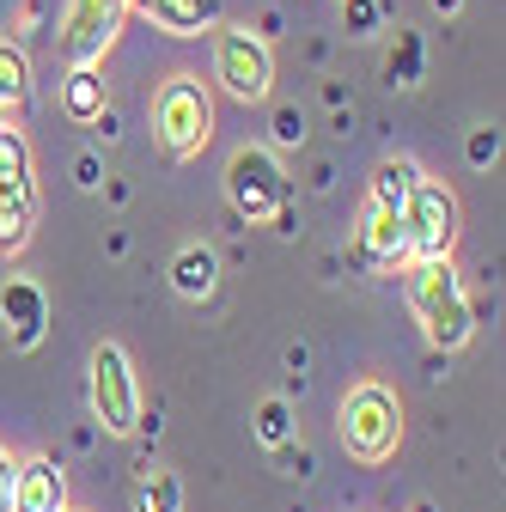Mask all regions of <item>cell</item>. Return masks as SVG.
I'll use <instances>...</instances> for the list:
<instances>
[{"instance_id": "6da1fadb", "label": "cell", "mask_w": 506, "mask_h": 512, "mask_svg": "<svg viewBox=\"0 0 506 512\" xmlns=\"http://www.w3.org/2000/svg\"><path fill=\"white\" fill-rule=\"evenodd\" d=\"M409 299H415V317L427 324V342L433 348H464L476 336V311L464 299V281L452 269V256H421L409 269Z\"/></svg>"}, {"instance_id": "7a4b0ae2", "label": "cell", "mask_w": 506, "mask_h": 512, "mask_svg": "<svg viewBox=\"0 0 506 512\" xmlns=\"http://www.w3.org/2000/svg\"><path fill=\"white\" fill-rule=\"evenodd\" d=\"M397 439H403L397 391H385V384H354L348 403H342V445H348V458L385 464V458H397Z\"/></svg>"}, {"instance_id": "3957f363", "label": "cell", "mask_w": 506, "mask_h": 512, "mask_svg": "<svg viewBox=\"0 0 506 512\" xmlns=\"http://www.w3.org/2000/svg\"><path fill=\"white\" fill-rule=\"evenodd\" d=\"M153 128H159V141L171 159H196L214 135V98L196 74H171L153 98Z\"/></svg>"}, {"instance_id": "277c9868", "label": "cell", "mask_w": 506, "mask_h": 512, "mask_svg": "<svg viewBox=\"0 0 506 512\" xmlns=\"http://www.w3.org/2000/svg\"><path fill=\"white\" fill-rule=\"evenodd\" d=\"M226 196H232V208H238L244 220H281V232H293V214H287L293 183H287V171L275 165V153L238 147L232 165H226Z\"/></svg>"}, {"instance_id": "5b68a950", "label": "cell", "mask_w": 506, "mask_h": 512, "mask_svg": "<svg viewBox=\"0 0 506 512\" xmlns=\"http://www.w3.org/2000/svg\"><path fill=\"white\" fill-rule=\"evenodd\" d=\"M214 74L232 98L257 104L269 98L275 86V55H269V37L250 31V25H214Z\"/></svg>"}, {"instance_id": "8992f818", "label": "cell", "mask_w": 506, "mask_h": 512, "mask_svg": "<svg viewBox=\"0 0 506 512\" xmlns=\"http://www.w3.org/2000/svg\"><path fill=\"white\" fill-rule=\"evenodd\" d=\"M452 238H458V196L439 183H415L409 202H403V250L409 263L421 256H452Z\"/></svg>"}, {"instance_id": "52a82bcc", "label": "cell", "mask_w": 506, "mask_h": 512, "mask_svg": "<svg viewBox=\"0 0 506 512\" xmlns=\"http://www.w3.org/2000/svg\"><path fill=\"white\" fill-rule=\"evenodd\" d=\"M92 415L104 433H135L141 427V391H135V366L116 342L92 348Z\"/></svg>"}, {"instance_id": "ba28073f", "label": "cell", "mask_w": 506, "mask_h": 512, "mask_svg": "<svg viewBox=\"0 0 506 512\" xmlns=\"http://www.w3.org/2000/svg\"><path fill=\"white\" fill-rule=\"evenodd\" d=\"M122 13H129V0H68V13H61V55L74 68H98L104 49L122 31Z\"/></svg>"}, {"instance_id": "9c48e42d", "label": "cell", "mask_w": 506, "mask_h": 512, "mask_svg": "<svg viewBox=\"0 0 506 512\" xmlns=\"http://www.w3.org/2000/svg\"><path fill=\"white\" fill-rule=\"evenodd\" d=\"M0 324H7L13 348H37L49 336V299H43V287L25 281V275H13L7 287H0Z\"/></svg>"}, {"instance_id": "30bf717a", "label": "cell", "mask_w": 506, "mask_h": 512, "mask_svg": "<svg viewBox=\"0 0 506 512\" xmlns=\"http://www.w3.org/2000/svg\"><path fill=\"white\" fill-rule=\"evenodd\" d=\"M13 512H68V476L55 458H25L13 476Z\"/></svg>"}, {"instance_id": "8fae6325", "label": "cell", "mask_w": 506, "mask_h": 512, "mask_svg": "<svg viewBox=\"0 0 506 512\" xmlns=\"http://www.w3.org/2000/svg\"><path fill=\"white\" fill-rule=\"evenodd\" d=\"M129 7L147 13L171 37H202V31L220 25V0H129Z\"/></svg>"}, {"instance_id": "7c38bea8", "label": "cell", "mask_w": 506, "mask_h": 512, "mask_svg": "<svg viewBox=\"0 0 506 512\" xmlns=\"http://www.w3.org/2000/svg\"><path fill=\"white\" fill-rule=\"evenodd\" d=\"M37 226V177H0V250H19Z\"/></svg>"}, {"instance_id": "4fadbf2b", "label": "cell", "mask_w": 506, "mask_h": 512, "mask_svg": "<svg viewBox=\"0 0 506 512\" xmlns=\"http://www.w3.org/2000/svg\"><path fill=\"white\" fill-rule=\"evenodd\" d=\"M171 287H177V299H208L220 287V256L208 244H183L171 256Z\"/></svg>"}, {"instance_id": "5bb4252c", "label": "cell", "mask_w": 506, "mask_h": 512, "mask_svg": "<svg viewBox=\"0 0 506 512\" xmlns=\"http://www.w3.org/2000/svg\"><path fill=\"white\" fill-rule=\"evenodd\" d=\"M360 263H409V250H403V214H385V208H372V202H366Z\"/></svg>"}, {"instance_id": "9a60e30c", "label": "cell", "mask_w": 506, "mask_h": 512, "mask_svg": "<svg viewBox=\"0 0 506 512\" xmlns=\"http://www.w3.org/2000/svg\"><path fill=\"white\" fill-rule=\"evenodd\" d=\"M61 110H68L74 122H98L110 104H104V74L98 68H74L68 86H61Z\"/></svg>"}, {"instance_id": "2e32d148", "label": "cell", "mask_w": 506, "mask_h": 512, "mask_svg": "<svg viewBox=\"0 0 506 512\" xmlns=\"http://www.w3.org/2000/svg\"><path fill=\"white\" fill-rule=\"evenodd\" d=\"M415 183H421V171H415L409 159H385V165H378V177H372V208L403 214V202H409Z\"/></svg>"}, {"instance_id": "e0dca14e", "label": "cell", "mask_w": 506, "mask_h": 512, "mask_svg": "<svg viewBox=\"0 0 506 512\" xmlns=\"http://www.w3.org/2000/svg\"><path fill=\"white\" fill-rule=\"evenodd\" d=\"M135 512H183V482H177V470H147V482L135 488Z\"/></svg>"}, {"instance_id": "ac0fdd59", "label": "cell", "mask_w": 506, "mask_h": 512, "mask_svg": "<svg viewBox=\"0 0 506 512\" xmlns=\"http://www.w3.org/2000/svg\"><path fill=\"white\" fill-rule=\"evenodd\" d=\"M385 80L391 86H421V37L397 25V49L385 55Z\"/></svg>"}, {"instance_id": "d6986e66", "label": "cell", "mask_w": 506, "mask_h": 512, "mask_svg": "<svg viewBox=\"0 0 506 512\" xmlns=\"http://www.w3.org/2000/svg\"><path fill=\"white\" fill-rule=\"evenodd\" d=\"M25 98V55L19 43H0V122H7V110Z\"/></svg>"}, {"instance_id": "ffe728a7", "label": "cell", "mask_w": 506, "mask_h": 512, "mask_svg": "<svg viewBox=\"0 0 506 512\" xmlns=\"http://www.w3.org/2000/svg\"><path fill=\"white\" fill-rule=\"evenodd\" d=\"M0 177H31V141L0 122Z\"/></svg>"}, {"instance_id": "44dd1931", "label": "cell", "mask_w": 506, "mask_h": 512, "mask_svg": "<svg viewBox=\"0 0 506 512\" xmlns=\"http://www.w3.org/2000/svg\"><path fill=\"white\" fill-rule=\"evenodd\" d=\"M257 439H263V445H281V439H293V409H287L281 397H269V403L257 409Z\"/></svg>"}, {"instance_id": "7402d4cb", "label": "cell", "mask_w": 506, "mask_h": 512, "mask_svg": "<svg viewBox=\"0 0 506 512\" xmlns=\"http://www.w3.org/2000/svg\"><path fill=\"white\" fill-rule=\"evenodd\" d=\"M464 153H470V165H494L500 159V128H476Z\"/></svg>"}, {"instance_id": "603a6c76", "label": "cell", "mask_w": 506, "mask_h": 512, "mask_svg": "<svg viewBox=\"0 0 506 512\" xmlns=\"http://www.w3.org/2000/svg\"><path fill=\"white\" fill-rule=\"evenodd\" d=\"M348 31L354 37H372L378 31V0H348Z\"/></svg>"}, {"instance_id": "cb8c5ba5", "label": "cell", "mask_w": 506, "mask_h": 512, "mask_svg": "<svg viewBox=\"0 0 506 512\" xmlns=\"http://www.w3.org/2000/svg\"><path fill=\"white\" fill-rule=\"evenodd\" d=\"M13 476H19V458L0 452V512H13Z\"/></svg>"}, {"instance_id": "d4e9b609", "label": "cell", "mask_w": 506, "mask_h": 512, "mask_svg": "<svg viewBox=\"0 0 506 512\" xmlns=\"http://www.w3.org/2000/svg\"><path fill=\"white\" fill-rule=\"evenodd\" d=\"M275 141H305V122H299V110H281V122H275Z\"/></svg>"}, {"instance_id": "484cf974", "label": "cell", "mask_w": 506, "mask_h": 512, "mask_svg": "<svg viewBox=\"0 0 506 512\" xmlns=\"http://www.w3.org/2000/svg\"><path fill=\"white\" fill-rule=\"evenodd\" d=\"M275 452H281V470H287V476H305V470H311V458H305V452H293L287 439L275 445Z\"/></svg>"}, {"instance_id": "4316f807", "label": "cell", "mask_w": 506, "mask_h": 512, "mask_svg": "<svg viewBox=\"0 0 506 512\" xmlns=\"http://www.w3.org/2000/svg\"><path fill=\"white\" fill-rule=\"evenodd\" d=\"M433 7H439V13H458V7H464V0H433Z\"/></svg>"}]
</instances>
